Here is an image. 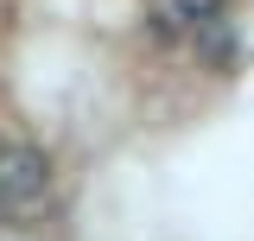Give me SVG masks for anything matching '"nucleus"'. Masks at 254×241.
I'll return each instance as SVG.
<instances>
[{"label": "nucleus", "mask_w": 254, "mask_h": 241, "mask_svg": "<svg viewBox=\"0 0 254 241\" xmlns=\"http://www.w3.org/2000/svg\"><path fill=\"white\" fill-rule=\"evenodd\" d=\"M51 190V165L38 146H0V203L6 210H32Z\"/></svg>", "instance_id": "nucleus-1"}, {"label": "nucleus", "mask_w": 254, "mask_h": 241, "mask_svg": "<svg viewBox=\"0 0 254 241\" xmlns=\"http://www.w3.org/2000/svg\"><path fill=\"white\" fill-rule=\"evenodd\" d=\"M172 13H178L185 26H197V19H216V13H222V0H172Z\"/></svg>", "instance_id": "nucleus-2"}]
</instances>
